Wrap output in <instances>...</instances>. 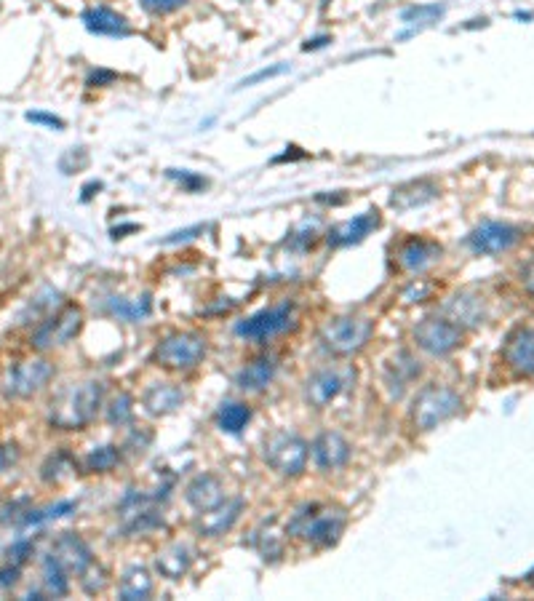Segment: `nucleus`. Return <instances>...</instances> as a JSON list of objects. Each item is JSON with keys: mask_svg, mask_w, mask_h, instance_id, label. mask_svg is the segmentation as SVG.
Returning <instances> with one entry per match:
<instances>
[{"mask_svg": "<svg viewBox=\"0 0 534 601\" xmlns=\"http://www.w3.org/2000/svg\"><path fill=\"white\" fill-rule=\"evenodd\" d=\"M81 22L86 25V30L94 35L123 38V35L131 33V27H129V22H126V17H121V14L113 9H105V6H97V9L83 11Z\"/></svg>", "mask_w": 534, "mask_h": 601, "instance_id": "24", "label": "nucleus"}, {"mask_svg": "<svg viewBox=\"0 0 534 601\" xmlns=\"http://www.w3.org/2000/svg\"><path fill=\"white\" fill-rule=\"evenodd\" d=\"M227 497L230 495H227L225 481L219 479L217 473H198L185 487V500L195 513L211 511L219 503H225Z\"/></svg>", "mask_w": 534, "mask_h": 601, "instance_id": "18", "label": "nucleus"}, {"mask_svg": "<svg viewBox=\"0 0 534 601\" xmlns=\"http://www.w3.org/2000/svg\"><path fill=\"white\" fill-rule=\"evenodd\" d=\"M54 380V364L46 358H30L19 361L9 369L3 380V396L6 398H33Z\"/></svg>", "mask_w": 534, "mask_h": 601, "instance_id": "10", "label": "nucleus"}, {"mask_svg": "<svg viewBox=\"0 0 534 601\" xmlns=\"http://www.w3.org/2000/svg\"><path fill=\"white\" fill-rule=\"evenodd\" d=\"M321 3H329V0H321Z\"/></svg>", "mask_w": 534, "mask_h": 601, "instance_id": "44", "label": "nucleus"}, {"mask_svg": "<svg viewBox=\"0 0 534 601\" xmlns=\"http://www.w3.org/2000/svg\"><path fill=\"white\" fill-rule=\"evenodd\" d=\"M345 527H348V516L342 508L305 503L292 513V519L286 524V537L302 540L313 548H329L340 540Z\"/></svg>", "mask_w": 534, "mask_h": 601, "instance_id": "2", "label": "nucleus"}, {"mask_svg": "<svg viewBox=\"0 0 534 601\" xmlns=\"http://www.w3.org/2000/svg\"><path fill=\"white\" fill-rule=\"evenodd\" d=\"M350 457H353V444L340 431H321L310 444V460L321 473H337L348 468Z\"/></svg>", "mask_w": 534, "mask_h": 601, "instance_id": "12", "label": "nucleus"}, {"mask_svg": "<svg viewBox=\"0 0 534 601\" xmlns=\"http://www.w3.org/2000/svg\"><path fill=\"white\" fill-rule=\"evenodd\" d=\"M518 241V230L502 222H484L468 236V246L476 254H500L508 252L510 246Z\"/></svg>", "mask_w": 534, "mask_h": 601, "instance_id": "19", "label": "nucleus"}, {"mask_svg": "<svg viewBox=\"0 0 534 601\" xmlns=\"http://www.w3.org/2000/svg\"><path fill=\"white\" fill-rule=\"evenodd\" d=\"M185 401H187L185 388L177 385V382H169V380L150 382V385L142 390V396H139V404H142V409H145L147 415H153V417L174 415V412H179V409L185 407Z\"/></svg>", "mask_w": 534, "mask_h": 601, "instance_id": "13", "label": "nucleus"}, {"mask_svg": "<svg viewBox=\"0 0 534 601\" xmlns=\"http://www.w3.org/2000/svg\"><path fill=\"white\" fill-rule=\"evenodd\" d=\"M33 551H35V545L30 543V540H17V543L11 545L6 553H9L11 564H19V567H22V564H25V561L33 556Z\"/></svg>", "mask_w": 534, "mask_h": 601, "instance_id": "35", "label": "nucleus"}, {"mask_svg": "<svg viewBox=\"0 0 534 601\" xmlns=\"http://www.w3.org/2000/svg\"><path fill=\"white\" fill-rule=\"evenodd\" d=\"M118 596L126 601H137V599H150L153 596V577L145 567H129L118 580Z\"/></svg>", "mask_w": 534, "mask_h": 601, "instance_id": "26", "label": "nucleus"}, {"mask_svg": "<svg viewBox=\"0 0 534 601\" xmlns=\"http://www.w3.org/2000/svg\"><path fill=\"white\" fill-rule=\"evenodd\" d=\"M377 228H380V214L377 212L358 214V217H353V220L342 222V225L329 230V246L358 244V241H364V238Z\"/></svg>", "mask_w": 534, "mask_h": 601, "instance_id": "23", "label": "nucleus"}, {"mask_svg": "<svg viewBox=\"0 0 534 601\" xmlns=\"http://www.w3.org/2000/svg\"><path fill=\"white\" fill-rule=\"evenodd\" d=\"M326 43H329V38H316V41H308V43H305V51L321 49V46H326Z\"/></svg>", "mask_w": 534, "mask_h": 601, "instance_id": "43", "label": "nucleus"}, {"mask_svg": "<svg viewBox=\"0 0 534 601\" xmlns=\"http://www.w3.org/2000/svg\"><path fill=\"white\" fill-rule=\"evenodd\" d=\"M19 583V564H9L6 569H0V585L3 588H11V585Z\"/></svg>", "mask_w": 534, "mask_h": 601, "instance_id": "40", "label": "nucleus"}, {"mask_svg": "<svg viewBox=\"0 0 534 601\" xmlns=\"http://www.w3.org/2000/svg\"><path fill=\"white\" fill-rule=\"evenodd\" d=\"M169 177L179 179V185H185L187 190H198V187L206 185V179H203V177H195V174H190V171H182V174H179L177 169H171V171H169Z\"/></svg>", "mask_w": 534, "mask_h": 601, "instance_id": "37", "label": "nucleus"}, {"mask_svg": "<svg viewBox=\"0 0 534 601\" xmlns=\"http://www.w3.org/2000/svg\"><path fill=\"white\" fill-rule=\"evenodd\" d=\"M81 329H83V310L70 302V305H62L54 316L43 318L41 326L33 332L30 345H33L35 350H41V353H46V350L65 348V345H70V342L81 334Z\"/></svg>", "mask_w": 534, "mask_h": 601, "instance_id": "9", "label": "nucleus"}, {"mask_svg": "<svg viewBox=\"0 0 534 601\" xmlns=\"http://www.w3.org/2000/svg\"><path fill=\"white\" fill-rule=\"evenodd\" d=\"M462 337V326L444 316H428L412 326V345L433 358L454 353L462 345Z\"/></svg>", "mask_w": 534, "mask_h": 601, "instance_id": "7", "label": "nucleus"}, {"mask_svg": "<svg viewBox=\"0 0 534 601\" xmlns=\"http://www.w3.org/2000/svg\"><path fill=\"white\" fill-rule=\"evenodd\" d=\"M294 326V305L292 302H281L273 308H265L254 313V316L243 318L241 324L235 326V334L243 340L251 342H265L273 340L278 334L289 332Z\"/></svg>", "mask_w": 534, "mask_h": 601, "instance_id": "11", "label": "nucleus"}, {"mask_svg": "<svg viewBox=\"0 0 534 601\" xmlns=\"http://www.w3.org/2000/svg\"><path fill=\"white\" fill-rule=\"evenodd\" d=\"M243 508H246V503H243L241 497H227L225 503H219L217 508L198 513L195 532H198V537H203V540H217V537L227 535V532L238 524Z\"/></svg>", "mask_w": 534, "mask_h": 601, "instance_id": "14", "label": "nucleus"}, {"mask_svg": "<svg viewBox=\"0 0 534 601\" xmlns=\"http://www.w3.org/2000/svg\"><path fill=\"white\" fill-rule=\"evenodd\" d=\"M217 428L227 436H238V433L246 431V425L251 423V407L246 401H225L222 407L217 409Z\"/></svg>", "mask_w": 534, "mask_h": 601, "instance_id": "27", "label": "nucleus"}, {"mask_svg": "<svg viewBox=\"0 0 534 601\" xmlns=\"http://www.w3.org/2000/svg\"><path fill=\"white\" fill-rule=\"evenodd\" d=\"M254 545L262 553V559H281L284 556V540L273 532V529H267L262 535L254 537Z\"/></svg>", "mask_w": 534, "mask_h": 601, "instance_id": "33", "label": "nucleus"}, {"mask_svg": "<svg viewBox=\"0 0 534 601\" xmlns=\"http://www.w3.org/2000/svg\"><path fill=\"white\" fill-rule=\"evenodd\" d=\"M123 463V447L118 444H102L94 447L89 455L83 457V473H113Z\"/></svg>", "mask_w": 534, "mask_h": 601, "instance_id": "29", "label": "nucleus"}, {"mask_svg": "<svg viewBox=\"0 0 534 601\" xmlns=\"http://www.w3.org/2000/svg\"><path fill=\"white\" fill-rule=\"evenodd\" d=\"M374 318L369 316H337L321 329V348L334 358H353L374 337Z\"/></svg>", "mask_w": 534, "mask_h": 601, "instance_id": "6", "label": "nucleus"}, {"mask_svg": "<svg viewBox=\"0 0 534 601\" xmlns=\"http://www.w3.org/2000/svg\"><path fill=\"white\" fill-rule=\"evenodd\" d=\"M17 460H19L17 444H0V473H6L9 468H14Z\"/></svg>", "mask_w": 534, "mask_h": 601, "instance_id": "36", "label": "nucleus"}, {"mask_svg": "<svg viewBox=\"0 0 534 601\" xmlns=\"http://www.w3.org/2000/svg\"><path fill=\"white\" fill-rule=\"evenodd\" d=\"M153 310V302L150 297H137V300H129V297H110L107 300V313L115 316L118 321H129V324H137L142 318L150 316Z\"/></svg>", "mask_w": 534, "mask_h": 601, "instance_id": "28", "label": "nucleus"}, {"mask_svg": "<svg viewBox=\"0 0 534 601\" xmlns=\"http://www.w3.org/2000/svg\"><path fill=\"white\" fill-rule=\"evenodd\" d=\"M436 195V185H430V182L420 179V182H409V185L396 187L393 195H390V206L398 209V212H409V209H417V206L433 201Z\"/></svg>", "mask_w": 534, "mask_h": 601, "instance_id": "25", "label": "nucleus"}, {"mask_svg": "<svg viewBox=\"0 0 534 601\" xmlns=\"http://www.w3.org/2000/svg\"><path fill=\"white\" fill-rule=\"evenodd\" d=\"M51 556H54L70 575L78 577L94 564V556H91V548L86 545V540L73 535V532H65V535L57 537V543L51 548Z\"/></svg>", "mask_w": 534, "mask_h": 601, "instance_id": "20", "label": "nucleus"}, {"mask_svg": "<svg viewBox=\"0 0 534 601\" xmlns=\"http://www.w3.org/2000/svg\"><path fill=\"white\" fill-rule=\"evenodd\" d=\"M422 374L420 361L409 353V350H398L396 356L385 364V374H382V388L388 390L390 401L406 396V390L412 388L417 377Z\"/></svg>", "mask_w": 534, "mask_h": 601, "instance_id": "15", "label": "nucleus"}, {"mask_svg": "<svg viewBox=\"0 0 534 601\" xmlns=\"http://www.w3.org/2000/svg\"><path fill=\"white\" fill-rule=\"evenodd\" d=\"M262 463L281 479H300L308 471L310 444L292 431L270 433L262 444Z\"/></svg>", "mask_w": 534, "mask_h": 601, "instance_id": "5", "label": "nucleus"}, {"mask_svg": "<svg viewBox=\"0 0 534 601\" xmlns=\"http://www.w3.org/2000/svg\"><path fill=\"white\" fill-rule=\"evenodd\" d=\"M209 356V340L201 332H171L153 348V364L166 372H193Z\"/></svg>", "mask_w": 534, "mask_h": 601, "instance_id": "4", "label": "nucleus"}, {"mask_svg": "<svg viewBox=\"0 0 534 601\" xmlns=\"http://www.w3.org/2000/svg\"><path fill=\"white\" fill-rule=\"evenodd\" d=\"M75 508H78V503H73V500H59V503L38 508V511H27L22 516V527H38V524H46V521H57L62 516H70Z\"/></svg>", "mask_w": 534, "mask_h": 601, "instance_id": "32", "label": "nucleus"}, {"mask_svg": "<svg viewBox=\"0 0 534 601\" xmlns=\"http://www.w3.org/2000/svg\"><path fill=\"white\" fill-rule=\"evenodd\" d=\"M67 575H70V572H67L51 553L43 559V588H46L49 596H67V593H70V580H67Z\"/></svg>", "mask_w": 534, "mask_h": 601, "instance_id": "30", "label": "nucleus"}, {"mask_svg": "<svg viewBox=\"0 0 534 601\" xmlns=\"http://www.w3.org/2000/svg\"><path fill=\"white\" fill-rule=\"evenodd\" d=\"M142 3V9L150 11V14H171V11H177L185 6L187 0H139Z\"/></svg>", "mask_w": 534, "mask_h": 601, "instance_id": "34", "label": "nucleus"}, {"mask_svg": "<svg viewBox=\"0 0 534 601\" xmlns=\"http://www.w3.org/2000/svg\"><path fill=\"white\" fill-rule=\"evenodd\" d=\"M195 233H203V228L198 225V228H190V230H182V233H174L171 238H166V244H174V241H187V238H193Z\"/></svg>", "mask_w": 534, "mask_h": 601, "instance_id": "41", "label": "nucleus"}, {"mask_svg": "<svg viewBox=\"0 0 534 601\" xmlns=\"http://www.w3.org/2000/svg\"><path fill=\"white\" fill-rule=\"evenodd\" d=\"M436 260H441V246L430 238H409L398 246V265L406 273H422Z\"/></svg>", "mask_w": 534, "mask_h": 601, "instance_id": "22", "label": "nucleus"}, {"mask_svg": "<svg viewBox=\"0 0 534 601\" xmlns=\"http://www.w3.org/2000/svg\"><path fill=\"white\" fill-rule=\"evenodd\" d=\"M105 420L113 428H123V425H131L134 420V398L126 393V390H118L110 401L105 404Z\"/></svg>", "mask_w": 534, "mask_h": 601, "instance_id": "31", "label": "nucleus"}, {"mask_svg": "<svg viewBox=\"0 0 534 601\" xmlns=\"http://www.w3.org/2000/svg\"><path fill=\"white\" fill-rule=\"evenodd\" d=\"M278 374V358L273 353H259V356L249 358L246 364L235 374V385L243 393H262L273 385Z\"/></svg>", "mask_w": 534, "mask_h": 601, "instance_id": "17", "label": "nucleus"}, {"mask_svg": "<svg viewBox=\"0 0 534 601\" xmlns=\"http://www.w3.org/2000/svg\"><path fill=\"white\" fill-rule=\"evenodd\" d=\"M353 382H356V369L350 364L318 366L316 372L305 380V401L313 409H326L345 390L353 388Z\"/></svg>", "mask_w": 534, "mask_h": 601, "instance_id": "8", "label": "nucleus"}, {"mask_svg": "<svg viewBox=\"0 0 534 601\" xmlns=\"http://www.w3.org/2000/svg\"><path fill=\"white\" fill-rule=\"evenodd\" d=\"M460 409L462 398L457 390L441 385V382H430L414 393L412 407H409V425L414 433H430L446 420H452Z\"/></svg>", "mask_w": 534, "mask_h": 601, "instance_id": "3", "label": "nucleus"}, {"mask_svg": "<svg viewBox=\"0 0 534 601\" xmlns=\"http://www.w3.org/2000/svg\"><path fill=\"white\" fill-rule=\"evenodd\" d=\"M281 73H286V65H276V67H270V70H259V73H254L251 78H246L243 86H254V83L267 81V78H276V75H281Z\"/></svg>", "mask_w": 534, "mask_h": 601, "instance_id": "39", "label": "nucleus"}, {"mask_svg": "<svg viewBox=\"0 0 534 601\" xmlns=\"http://www.w3.org/2000/svg\"><path fill=\"white\" fill-rule=\"evenodd\" d=\"M27 121L43 123V126H51V129H65V121L57 118V115H49V113H27Z\"/></svg>", "mask_w": 534, "mask_h": 601, "instance_id": "38", "label": "nucleus"}, {"mask_svg": "<svg viewBox=\"0 0 534 601\" xmlns=\"http://www.w3.org/2000/svg\"><path fill=\"white\" fill-rule=\"evenodd\" d=\"M105 409V382H70L51 398L49 423L59 431H83Z\"/></svg>", "mask_w": 534, "mask_h": 601, "instance_id": "1", "label": "nucleus"}, {"mask_svg": "<svg viewBox=\"0 0 534 601\" xmlns=\"http://www.w3.org/2000/svg\"><path fill=\"white\" fill-rule=\"evenodd\" d=\"M193 556L195 553L190 545L182 543V540H174V543H166L161 551L155 553V569L166 580H182L193 567Z\"/></svg>", "mask_w": 534, "mask_h": 601, "instance_id": "21", "label": "nucleus"}, {"mask_svg": "<svg viewBox=\"0 0 534 601\" xmlns=\"http://www.w3.org/2000/svg\"><path fill=\"white\" fill-rule=\"evenodd\" d=\"M115 75L113 73H91V78H89V86L91 83H105V81H113Z\"/></svg>", "mask_w": 534, "mask_h": 601, "instance_id": "42", "label": "nucleus"}, {"mask_svg": "<svg viewBox=\"0 0 534 601\" xmlns=\"http://www.w3.org/2000/svg\"><path fill=\"white\" fill-rule=\"evenodd\" d=\"M502 364L516 377H534V329L521 326L510 334L502 350Z\"/></svg>", "mask_w": 534, "mask_h": 601, "instance_id": "16", "label": "nucleus"}]
</instances>
